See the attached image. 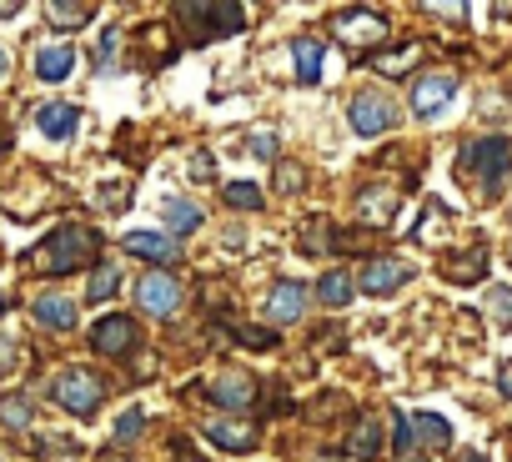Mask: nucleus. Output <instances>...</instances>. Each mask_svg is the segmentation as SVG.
Listing matches in <instances>:
<instances>
[{
  "label": "nucleus",
  "mask_w": 512,
  "mask_h": 462,
  "mask_svg": "<svg viewBox=\"0 0 512 462\" xmlns=\"http://www.w3.org/2000/svg\"><path fill=\"white\" fill-rule=\"evenodd\" d=\"M96 247H101V237H96L91 226L66 221V226H56L51 237L31 252V262H36V272H46V277H66V272H81L86 262H96Z\"/></svg>",
  "instance_id": "obj_1"
},
{
  "label": "nucleus",
  "mask_w": 512,
  "mask_h": 462,
  "mask_svg": "<svg viewBox=\"0 0 512 462\" xmlns=\"http://www.w3.org/2000/svg\"><path fill=\"white\" fill-rule=\"evenodd\" d=\"M457 166L477 181L482 196H497V186H502V176H507V166H512V141H507V136H482V141H472V146L462 151Z\"/></svg>",
  "instance_id": "obj_2"
},
{
  "label": "nucleus",
  "mask_w": 512,
  "mask_h": 462,
  "mask_svg": "<svg viewBox=\"0 0 512 462\" xmlns=\"http://www.w3.org/2000/svg\"><path fill=\"white\" fill-rule=\"evenodd\" d=\"M181 21H191V36L196 41H216V36H236L246 31V11L221 0V6H176Z\"/></svg>",
  "instance_id": "obj_3"
},
{
  "label": "nucleus",
  "mask_w": 512,
  "mask_h": 462,
  "mask_svg": "<svg viewBox=\"0 0 512 462\" xmlns=\"http://www.w3.org/2000/svg\"><path fill=\"white\" fill-rule=\"evenodd\" d=\"M51 397L66 407V412H76V417H91L96 407H101V397H106V387H101V377H91V372H61L56 377V387H51Z\"/></svg>",
  "instance_id": "obj_4"
},
{
  "label": "nucleus",
  "mask_w": 512,
  "mask_h": 462,
  "mask_svg": "<svg viewBox=\"0 0 512 462\" xmlns=\"http://www.w3.org/2000/svg\"><path fill=\"white\" fill-rule=\"evenodd\" d=\"M332 31H337V41L362 46V51H372V46L387 41V21H382L377 11H342V16L332 21Z\"/></svg>",
  "instance_id": "obj_5"
},
{
  "label": "nucleus",
  "mask_w": 512,
  "mask_h": 462,
  "mask_svg": "<svg viewBox=\"0 0 512 462\" xmlns=\"http://www.w3.org/2000/svg\"><path fill=\"white\" fill-rule=\"evenodd\" d=\"M136 302H141L151 317H176L181 287H176V277H166V272H146L141 287H136Z\"/></svg>",
  "instance_id": "obj_6"
},
{
  "label": "nucleus",
  "mask_w": 512,
  "mask_h": 462,
  "mask_svg": "<svg viewBox=\"0 0 512 462\" xmlns=\"http://www.w3.org/2000/svg\"><path fill=\"white\" fill-rule=\"evenodd\" d=\"M347 121H352V131H362V136H382V131L397 121V111H392V101H382V96L362 91V96H352Z\"/></svg>",
  "instance_id": "obj_7"
},
{
  "label": "nucleus",
  "mask_w": 512,
  "mask_h": 462,
  "mask_svg": "<svg viewBox=\"0 0 512 462\" xmlns=\"http://www.w3.org/2000/svg\"><path fill=\"white\" fill-rule=\"evenodd\" d=\"M136 342H141V332H136L131 317H106V322H96V332H91V347L106 352V357H126Z\"/></svg>",
  "instance_id": "obj_8"
},
{
  "label": "nucleus",
  "mask_w": 512,
  "mask_h": 462,
  "mask_svg": "<svg viewBox=\"0 0 512 462\" xmlns=\"http://www.w3.org/2000/svg\"><path fill=\"white\" fill-rule=\"evenodd\" d=\"M452 96H457V81H452V76H422V81L412 86V111H417V116H437Z\"/></svg>",
  "instance_id": "obj_9"
},
{
  "label": "nucleus",
  "mask_w": 512,
  "mask_h": 462,
  "mask_svg": "<svg viewBox=\"0 0 512 462\" xmlns=\"http://www.w3.org/2000/svg\"><path fill=\"white\" fill-rule=\"evenodd\" d=\"M402 282H407V267L392 262V257H377V262L362 267V292H367V297H387V292H397Z\"/></svg>",
  "instance_id": "obj_10"
},
{
  "label": "nucleus",
  "mask_w": 512,
  "mask_h": 462,
  "mask_svg": "<svg viewBox=\"0 0 512 462\" xmlns=\"http://www.w3.org/2000/svg\"><path fill=\"white\" fill-rule=\"evenodd\" d=\"M206 402L241 412V407H251V402H256V382H251V377H221V382H211V387H206Z\"/></svg>",
  "instance_id": "obj_11"
},
{
  "label": "nucleus",
  "mask_w": 512,
  "mask_h": 462,
  "mask_svg": "<svg viewBox=\"0 0 512 462\" xmlns=\"http://www.w3.org/2000/svg\"><path fill=\"white\" fill-rule=\"evenodd\" d=\"M201 432H206L216 447H226V452H251L256 442H262V432L246 427V422H206Z\"/></svg>",
  "instance_id": "obj_12"
},
{
  "label": "nucleus",
  "mask_w": 512,
  "mask_h": 462,
  "mask_svg": "<svg viewBox=\"0 0 512 462\" xmlns=\"http://www.w3.org/2000/svg\"><path fill=\"white\" fill-rule=\"evenodd\" d=\"M121 247H126L131 257H151L156 267L176 257V242H171V237H161V231H126V242H121Z\"/></svg>",
  "instance_id": "obj_13"
},
{
  "label": "nucleus",
  "mask_w": 512,
  "mask_h": 462,
  "mask_svg": "<svg viewBox=\"0 0 512 462\" xmlns=\"http://www.w3.org/2000/svg\"><path fill=\"white\" fill-rule=\"evenodd\" d=\"M292 56H297V81H302V86H317V81H322V66H327V51H322V41H312V36H297V41H292Z\"/></svg>",
  "instance_id": "obj_14"
},
{
  "label": "nucleus",
  "mask_w": 512,
  "mask_h": 462,
  "mask_svg": "<svg viewBox=\"0 0 512 462\" xmlns=\"http://www.w3.org/2000/svg\"><path fill=\"white\" fill-rule=\"evenodd\" d=\"M36 126H41V136H51V141H66V136L76 131V106H66V101H51V106H41V111H36Z\"/></svg>",
  "instance_id": "obj_15"
},
{
  "label": "nucleus",
  "mask_w": 512,
  "mask_h": 462,
  "mask_svg": "<svg viewBox=\"0 0 512 462\" xmlns=\"http://www.w3.org/2000/svg\"><path fill=\"white\" fill-rule=\"evenodd\" d=\"M442 272H447V282H457V287H472V282H482V272H487V247H472V252L452 257Z\"/></svg>",
  "instance_id": "obj_16"
},
{
  "label": "nucleus",
  "mask_w": 512,
  "mask_h": 462,
  "mask_svg": "<svg viewBox=\"0 0 512 462\" xmlns=\"http://www.w3.org/2000/svg\"><path fill=\"white\" fill-rule=\"evenodd\" d=\"M302 302H307V287L282 282V287L272 292V307H267V312H272V322H282V327H287V322H297V317H302Z\"/></svg>",
  "instance_id": "obj_17"
},
{
  "label": "nucleus",
  "mask_w": 512,
  "mask_h": 462,
  "mask_svg": "<svg viewBox=\"0 0 512 462\" xmlns=\"http://www.w3.org/2000/svg\"><path fill=\"white\" fill-rule=\"evenodd\" d=\"M76 66V51L71 46H51V51H36V76L41 81H66Z\"/></svg>",
  "instance_id": "obj_18"
},
{
  "label": "nucleus",
  "mask_w": 512,
  "mask_h": 462,
  "mask_svg": "<svg viewBox=\"0 0 512 462\" xmlns=\"http://www.w3.org/2000/svg\"><path fill=\"white\" fill-rule=\"evenodd\" d=\"M36 322H46V327H56V332H71V327H76V302H66V297H41V302H36Z\"/></svg>",
  "instance_id": "obj_19"
},
{
  "label": "nucleus",
  "mask_w": 512,
  "mask_h": 462,
  "mask_svg": "<svg viewBox=\"0 0 512 462\" xmlns=\"http://www.w3.org/2000/svg\"><path fill=\"white\" fill-rule=\"evenodd\" d=\"M347 452H352V457H377V452H382V422H377V417H362V422L352 427V437H347Z\"/></svg>",
  "instance_id": "obj_20"
},
{
  "label": "nucleus",
  "mask_w": 512,
  "mask_h": 462,
  "mask_svg": "<svg viewBox=\"0 0 512 462\" xmlns=\"http://www.w3.org/2000/svg\"><path fill=\"white\" fill-rule=\"evenodd\" d=\"M412 437L427 442V447H447V442H452V427H447V417H437V412H417V417H412Z\"/></svg>",
  "instance_id": "obj_21"
},
{
  "label": "nucleus",
  "mask_w": 512,
  "mask_h": 462,
  "mask_svg": "<svg viewBox=\"0 0 512 462\" xmlns=\"http://www.w3.org/2000/svg\"><path fill=\"white\" fill-rule=\"evenodd\" d=\"M161 221L171 231H196L201 226V206H191V201H161Z\"/></svg>",
  "instance_id": "obj_22"
},
{
  "label": "nucleus",
  "mask_w": 512,
  "mask_h": 462,
  "mask_svg": "<svg viewBox=\"0 0 512 462\" xmlns=\"http://www.w3.org/2000/svg\"><path fill=\"white\" fill-rule=\"evenodd\" d=\"M422 56V46L412 41V46H402V51H387V56H372V66L382 71V76H402V71H412V61Z\"/></svg>",
  "instance_id": "obj_23"
},
{
  "label": "nucleus",
  "mask_w": 512,
  "mask_h": 462,
  "mask_svg": "<svg viewBox=\"0 0 512 462\" xmlns=\"http://www.w3.org/2000/svg\"><path fill=\"white\" fill-rule=\"evenodd\" d=\"M46 16L56 21V31H81V26L91 21V6H61V0H51Z\"/></svg>",
  "instance_id": "obj_24"
},
{
  "label": "nucleus",
  "mask_w": 512,
  "mask_h": 462,
  "mask_svg": "<svg viewBox=\"0 0 512 462\" xmlns=\"http://www.w3.org/2000/svg\"><path fill=\"white\" fill-rule=\"evenodd\" d=\"M317 292H322L327 307H347V297H352V277H347V272H327Z\"/></svg>",
  "instance_id": "obj_25"
},
{
  "label": "nucleus",
  "mask_w": 512,
  "mask_h": 462,
  "mask_svg": "<svg viewBox=\"0 0 512 462\" xmlns=\"http://www.w3.org/2000/svg\"><path fill=\"white\" fill-rule=\"evenodd\" d=\"M116 287H121V267H96V277L86 287V302H106Z\"/></svg>",
  "instance_id": "obj_26"
},
{
  "label": "nucleus",
  "mask_w": 512,
  "mask_h": 462,
  "mask_svg": "<svg viewBox=\"0 0 512 462\" xmlns=\"http://www.w3.org/2000/svg\"><path fill=\"white\" fill-rule=\"evenodd\" d=\"M226 201H231L236 211H256V206H262V191H256L251 181H231V186H226Z\"/></svg>",
  "instance_id": "obj_27"
},
{
  "label": "nucleus",
  "mask_w": 512,
  "mask_h": 462,
  "mask_svg": "<svg viewBox=\"0 0 512 462\" xmlns=\"http://www.w3.org/2000/svg\"><path fill=\"white\" fill-rule=\"evenodd\" d=\"M0 422H6V427H26V422H31V402H26V397L0 402Z\"/></svg>",
  "instance_id": "obj_28"
},
{
  "label": "nucleus",
  "mask_w": 512,
  "mask_h": 462,
  "mask_svg": "<svg viewBox=\"0 0 512 462\" xmlns=\"http://www.w3.org/2000/svg\"><path fill=\"white\" fill-rule=\"evenodd\" d=\"M487 307H492V317H497L502 327H512V292H507V287H492V292H487Z\"/></svg>",
  "instance_id": "obj_29"
},
{
  "label": "nucleus",
  "mask_w": 512,
  "mask_h": 462,
  "mask_svg": "<svg viewBox=\"0 0 512 462\" xmlns=\"http://www.w3.org/2000/svg\"><path fill=\"white\" fill-rule=\"evenodd\" d=\"M141 422H146V417H141V412L131 407V412H126V417L116 422V442H136V437H141Z\"/></svg>",
  "instance_id": "obj_30"
},
{
  "label": "nucleus",
  "mask_w": 512,
  "mask_h": 462,
  "mask_svg": "<svg viewBox=\"0 0 512 462\" xmlns=\"http://www.w3.org/2000/svg\"><path fill=\"white\" fill-rule=\"evenodd\" d=\"M246 146H251V156H277V136L272 131H256Z\"/></svg>",
  "instance_id": "obj_31"
},
{
  "label": "nucleus",
  "mask_w": 512,
  "mask_h": 462,
  "mask_svg": "<svg viewBox=\"0 0 512 462\" xmlns=\"http://www.w3.org/2000/svg\"><path fill=\"white\" fill-rule=\"evenodd\" d=\"M277 186L297 191V186H302V166H297V161H282V166H277Z\"/></svg>",
  "instance_id": "obj_32"
},
{
  "label": "nucleus",
  "mask_w": 512,
  "mask_h": 462,
  "mask_svg": "<svg viewBox=\"0 0 512 462\" xmlns=\"http://www.w3.org/2000/svg\"><path fill=\"white\" fill-rule=\"evenodd\" d=\"M211 171H216V161H211V156H206V151H201V156H196V161H191V176H201V181H206V176H211Z\"/></svg>",
  "instance_id": "obj_33"
},
{
  "label": "nucleus",
  "mask_w": 512,
  "mask_h": 462,
  "mask_svg": "<svg viewBox=\"0 0 512 462\" xmlns=\"http://www.w3.org/2000/svg\"><path fill=\"white\" fill-rule=\"evenodd\" d=\"M497 382H502V392L512 397V367H502V377H497Z\"/></svg>",
  "instance_id": "obj_34"
},
{
  "label": "nucleus",
  "mask_w": 512,
  "mask_h": 462,
  "mask_svg": "<svg viewBox=\"0 0 512 462\" xmlns=\"http://www.w3.org/2000/svg\"><path fill=\"white\" fill-rule=\"evenodd\" d=\"M457 462H487V457H482V452H462Z\"/></svg>",
  "instance_id": "obj_35"
},
{
  "label": "nucleus",
  "mask_w": 512,
  "mask_h": 462,
  "mask_svg": "<svg viewBox=\"0 0 512 462\" xmlns=\"http://www.w3.org/2000/svg\"><path fill=\"white\" fill-rule=\"evenodd\" d=\"M6 66H11V56H6V51H0V81H6Z\"/></svg>",
  "instance_id": "obj_36"
},
{
  "label": "nucleus",
  "mask_w": 512,
  "mask_h": 462,
  "mask_svg": "<svg viewBox=\"0 0 512 462\" xmlns=\"http://www.w3.org/2000/svg\"><path fill=\"white\" fill-rule=\"evenodd\" d=\"M397 462H427V457H417V452H402V457H397Z\"/></svg>",
  "instance_id": "obj_37"
},
{
  "label": "nucleus",
  "mask_w": 512,
  "mask_h": 462,
  "mask_svg": "<svg viewBox=\"0 0 512 462\" xmlns=\"http://www.w3.org/2000/svg\"><path fill=\"white\" fill-rule=\"evenodd\" d=\"M111 462H116V457H111Z\"/></svg>",
  "instance_id": "obj_38"
}]
</instances>
